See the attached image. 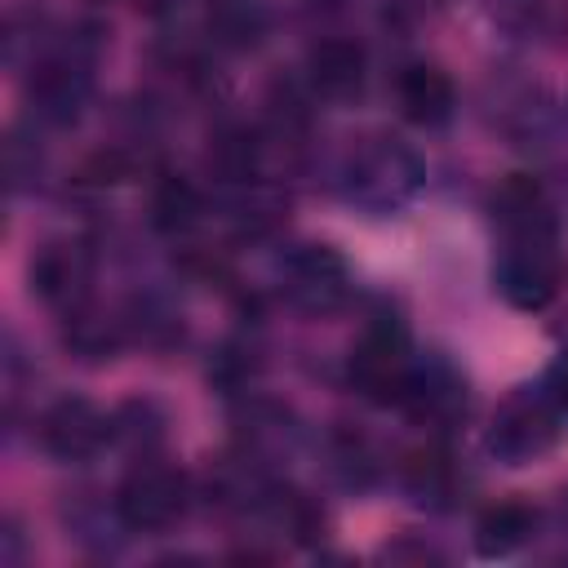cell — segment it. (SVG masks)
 Returning a JSON list of instances; mask_svg holds the SVG:
<instances>
[{
	"instance_id": "obj_4",
	"label": "cell",
	"mask_w": 568,
	"mask_h": 568,
	"mask_svg": "<svg viewBox=\"0 0 568 568\" xmlns=\"http://www.w3.org/2000/svg\"><path fill=\"white\" fill-rule=\"evenodd\" d=\"M351 386L373 399V404H399L404 399V386H408V373H413V355H408V337L399 324L390 320H377L359 333V342L351 346Z\"/></svg>"
},
{
	"instance_id": "obj_12",
	"label": "cell",
	"mask_w": 568,
	"mask_h": 568,
	"mask_svg": "<svg viewBox=\"0 0 568 568\" xmlns=\"http://www.w3.org/2000/svg\"><path fill=\"white\" fill-rule=\"evenodd\" d=\"M493 217L506 235H532V231H555V217H550V204H546V191L537 178L528 173H515L497 186L493 195Z\"/></svg>"
},
{
	"instance_id": "obj_13",
	"label": "cell",
	"mask_w": 568,
	"mask_h": 568,
	"mask_svg": "<svg viewBox=\"0 0 568 568\" xmlns=\"http://www.w3.org/2000/svg\"><path fill=\"white\" fill-rule=\"evenodd\" d=\"M532 532H537V510L528 501H497L479 515L475 546H479V555L501 559V555H515L519 546H528Z\"/></svg>"
},
{
	"instance_id": "obj_1",
	"label": "cell",
	"mask_w": 568,
	"mask_h": 568,
	"mask_svg": "<svg viewBox=\"0 0 568 568\" xmlns=\"http://www.w3.org/2000/svg\"><path fill=\"white\" fill-rule=\"evenodd\" d=\"M422 160L395 142V138H368L346 155L342 169V195L368 213H395L404 209L422 186Z\"/></svg>"
},
{
	"instance_id": "obj_10",
	"label": "cell",
	"mask_w": 568,
	"mask_h": 568,
	"mask_svg": "<svg viewBox=\"0 0 568 568\" xmlns=\"http://www.w3.org/2000/svg\"><path fill=\"white\" fill-rule=\"evenodd\" d=\"M364 67H368L364 62V49L355 40H342V36L320 40L306 53V80H311V89L320 98H333V102L355 98L364 89Z\"/></svg>"
},
{
	"instance_id": "obj_3",
	"label": "cell",
	"mask_w": 568,
	"mask_h": 568,
	"mask_svg": "<svg viewBox=\"0 0 568 568\" xmlns=\"http://www.w3.org/2000/svg\"><path fill=\"white\" fill-rule=\"evenodd\" d=\"M191 484L178 466L164 462H142L129 470V479L115 488V515L133 532H160L186 515Z\"/></svg>"
},
{
	"instance_id": "obj_6",
	"label": "cell",
	"mask_w": 568,
	"mask_h": 568,
	"mask_svg": "<svg viewBox=\"0 0 568 568\" xmlns=\"http://www.w3.org/2000/svg\"><path fill=\"white\" fill-rule=\"evenodd\" d=\"M115 435V417H106L98 404L80 395H62L40 417V448L58 462H84L102 453V444Z\"/></svg>"
},
{
	"instance_id": "obj_14",
	"label": "cell",
	"mask_w": 568,
	"mask_h": 568,
	"mask_svg": "<svg viewBox=\"0 0 568 568\" xmlns=\"http://www.w3.org/2000/svg\"><path fill=\"white\" fill-rule=\"evenodd\" d=\"M209 22H213L222 44L253 49L262 40V31H266V9H262V0H217Z\"/></svg>"
},
{
	"instance_id": "obj_5",
	"label": "cell",
	"mask_w": 568,
	"mask_h": 568,
	"mask_svg": "<svg viewBox=\"0 0 568 568\" xmlns=\"http://www.w3.org/2000/svg\"><path fill=\"white\" fill-rule=\"evenodd\" d=\"M559 439V408L541 395H515L497 408L484 448L501 462V466H528L541 453H550Z\"/></svg>"
},
{
	"instance_id": "obj_9",
	"label": "cell",
	"mask_w": 568,
	"mask_h": 568,
	"mask_svg": "<svg viewBox=\"0 0 568 568\" xmlns=\"http://www.w3.org/2000/svg\"><path fill=\"white\" fill-rule=\"evenodd\" d=\"M93 280V257L84 244H49L40 248V257L31 262V288L49 302V306H67L75 311L80 297L89 293Z\"/></svg>"
},
{
	"instance_id": "obj_15",
	"label": "cell",
	"mask_w": 568,
	"mask_h": 568,
	"mask_svg": "<svg viewBox=\"0 0 568 568\" xmlns=\"http://www.w3.org/2000/svg\"><path fill=\"white\" fill-rule=\"evenodd\" d=\"M151 213H155V226H160V231H186V226L200 222L204 200H200V191H195L186 178H164V182L155 186Z\"/></svg>"
},
{
	"instance_id": "obj_18",
	"label": "cell",
	"mask_w": 568,
	"mask_h": 568,
	"mask_svg": "<svg viewBox=\"0 0 568 568\" xmlns=\"http://www.w3.org/2000/svg\"><path fill=\"white\" fill-rule=\"evenodd\" d=\"M550 404L559 408V417H568V359L555 368V377H550Z\"/></svg>"
},
{
	"instance_id": "obj_16",
	"label": "cell",
	"mask_w": 568,
	"mask_h": 568,
	"mask_svg": "<svg viewBox=\"0 0 568 568\" xmlns=\"http://www.w3.org/2000/svg\"><path fill=\"white\" fill-rule=\"evenodd\" d=\"M404 488L417 497V501H439L448 497L453 488V462L444 448H422L404 462Z\"/></svg>"
},
{
	"instance_id": "obj_2",
	"label": "cell",
	"mask_w": 568,
	"mask_h": 568,
	"mask_svg": "<svg viewBox=\"0 0 568 568\" xmlns=\"http://www.w3.org/2000/svg\"><path fill=\"white\" fill-rule=\"evenodd\" d=\"M568 280V262L555 244V231L506 235V253L497 262V288L519 311H541L559 297Z\"/></svg>"
},
{
	"instance_id": "obj_17",
	"label": "cell",
	"mask_w": 568,
	"mask_h": 568,
	"mask_svg": "<svg viewBox=\"0 0 568 568\" xmlns=\"http://www.w3.org/2000/svg\"><path fill=\"white\" fill-rule=\"evenodd\" d=\"M559 0H488V13L510 31V36H532L550 31Z\"/></svg>"
},
{
	"instance_id": "obj_11",
	"label": "cell",
	"mask_w": 568,
	"mask_h": 568,
	"mask_svg": "<svg viewBox=\"0 0 568 568\" xmlns=\"http://www.w3.org/2000/svg\"><path fill=\"white\" fill-rule=\"evenodd\" d=\"M395 98H399V111L404 120L413 124H444L457 106V93H453V80L430 67V62H417V67H404L399 71V84H395Z\"/></svg>"
},
{
	"instance_id": "obj_7",
	"label": "cell",
	"mask_w": 568,
	"mask_h": 568,
	"mask_svg": "<svg viewBox=\"0 0 568 568\" xmlns=\"http://www.w3.org/2000/svg\"><path fill=\"white\" fill-rule=\"evenodd\" d=\"M346 280H351L346 275V262L328 244H302V248H293L284 257V293H288L293 306H302L311 315L337 311L342 297H346V288H351Z\"/></svg>"
},
{
	"instance_id": "obj_8",
	"label": "cell",
	"mask_w": 568,
	"mask_h": 568,
	"mask_svg": "<svg viewBox=\"0 0 568 568\" xmlns=\"http://www.w3.org/2000/svg\"><path fill=\"white\" fill-rule=\"evenodd\" d=\"M399 404H404V408L413 413V422H422V426H453V422L466 413V386H462V377H457L444 359L413 364Z\"/></svg>"
}]
</instances>
